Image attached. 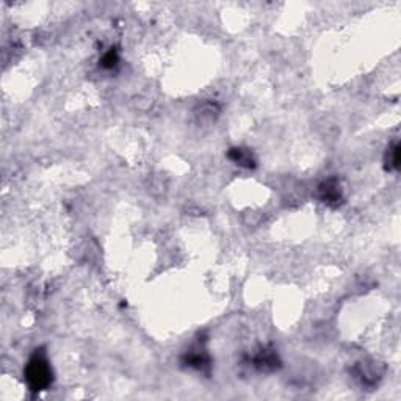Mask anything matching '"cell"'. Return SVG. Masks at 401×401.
I'll return each mask as SVG.
<instances>
[{
    "instance_id": "cell-1",
    "label": "cell",
    "mask_w": 401,
    "mask_h": 401,
    "mask_svg": "<svg viewBox=\"0 0 401 401\" xmlns=\"http://www.w3.org/2000/svg\"><path fill=\"white\" fill-rule=\"evenodd\" d=\"M27 381L33 390H43L50 383V368L43 358H33L27 367Z\"/></svg>"
}]
</instances>
